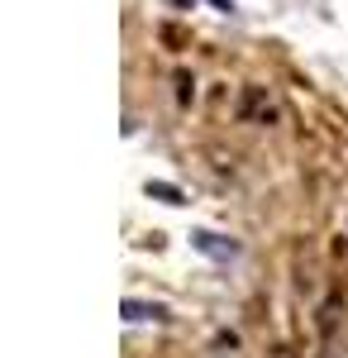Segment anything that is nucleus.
<instances>
[{
    "instance_id": "obj_1",
    "label": "nucleus",
    "mask_w": 348,
    "mask_h": 358,
    "mask_svg": "<svg viewBox=\"0 0 348 358\" xmlns=\"http://www.w3.org/2000/svg\"><path fill=\"white\" fill-rule=\"evenodd\" d=\"M191 244L201 248V253H210V258H219V263H229V258L239 253V244H234V239H224V234H210V229H196V234H191Z\"/></svg>"
},
{
    "instance_id": "obj_2",
    "label": "nucleus",
    "mask_w": 348,
    "mask_h": 358,
    "mask_svg": "<svg viewBox=\"0 0 348 358\" xmlns=\"http://www.w3.org/2000/svg\"><path fill=\"white\" fill-rule=\"evenodd\" d=\"M272 120V106H268V96L258 91V86H248V96H243V120Z\"/></svg>"
},
{
    "instance_id": "obj_3",
    "label": "nucleus",
    "mask_w": 348,
    "mask_h": 358,
    "mask_svg": "<svg viewBox=\"0 0 348 358\" xmlns=\"http://www.w3.org/2000/svg\"><path fill=\"white\" fill-rule=\"evenodd\" d=\"M162 306H143V301H124V320H158Z\"/></svg>"
},
{
    "instance_id": "obj_4",
    "label": "nucleus",
    "mask_w": 348,
    "mask_h": 358,
    "mask_svg": "<svg viewBox=\"0 0 348 358\" xmlns=\"http://www.w3.org/2000/svg\"><path fill=\"white\" fill-rule=\"evenodd\" d=\"M191 96H196V82H191L187 72H177V101H182V106H187Z\"/></svg>"
},
{
    "instance_id": "obj_5",
    "label": "nucleus",
    "mask_w": 348,
    "mask_h": 358,
    "mask_svg": "<svg viewBox=\"0 0 348 358\" xmlns=\"http://www.w3.org/2000/svg\"><path fill=\"white\" fill-rule=\"evenodd\" d=\"M172 5H196V0H172Z\"/></svg>"
}]
</instances>
